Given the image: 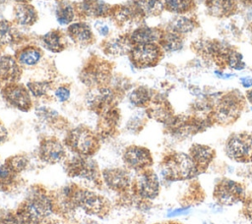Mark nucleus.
<instances>
[{
	"label": "nucleus",
	"mask_w": 252,
	"mask_h": 224,
	"mask_svg": "<svg viewBox=\"0 0 252 224\" xmlns=\"http://www.w3.org/2000/svg\"><path fill=\"white\" fill-rule=\"evenodd\" d=\"M15 213L20 224H51L56 213L53 194L43 186H33Z\"/></svg>",
	"instance_id": "1"
},
{
	"label": "nucleus",
	"mask_w": 252,
	"mask_h": 224,
	"mask_svg": "<svg viewBox=\"0 0 252 224\" xmlns=\"http://www.w3.org/2000/svg\"><path fill=\"white\" fill-rule=\"evenodd\" d=\"M65 190L73 207H79L89 215L104 217L111 209V203L108 198L98 193L76 184L65 187Z\"/></svg>",
	"instance_id": "2"
},
{
	"label": "nucleus",
	"mask_w": 252,
	"mask_h": 224,
	"mask_svg": "<svg viewBox=\"0 0 252 224\" xmlns=\"http://www.w3.org/2000/svg\"><path fill=\"white\" fill-rule=\"evenodd\" d=\"M64 144L76 155L92 157L99 150L100 140L97 133L81 125L71 129L66 134Z\"/></svg>",
	"instance_id": "3"
},
{
	"label": "nucleus",
	"mask_w": 252,
	"mask_h": 224,
	"mask_svg": "<svg viewBox=\"0 0 252 224\" xmlns=\"http://www.w3.org/2000/svg\"><path fill=\"white\" fill-rule=\"evenodd\" d=\"M197 173L198 168L190 155L182 152L166 155L161 162V174L170 181L188 179Z\"/></svg>",
	"instance_id": "4"
},
{
	"label": "nucleus",
	"mask_w": 252,
	"mask_h": 224,
	"mask_svg": "<svg viewBox=\"0 0 252 224\" xmlns=\"http://www.w3.org/2000/svg\"><path fill=\"white\" fill-rule=\"evenodd\" d=\"M65 172L71 178L86 179L94 187L101 189L103 185L101 171L95 160L91 157L76 155L69 160H65Z\"/></svg>",
	"instance_id": "5"
},
{
	"label": "nucleus",
	"mask_w": 252,
	"mask_h": 224,
	"mask_svg": "<svg viewBox=\"0 0 252 224\" xmlns=\"http://www.w3.org/2000/svg\"><path fill=\"white\" fill-rule=\"evenodd\" d=\"M130 193L142 200L156 198L159 193V182L157 174L151 168L138 172L132 180Z\"/></svg>",
	"instance_id": "6"
},
{
	"label": "nucleus",
	"mask_w": 252,
	"mask_h": 224,
	"mask_svg": "<svg viewBox=\"0 0 252 224\" xmlns=\"http://www.w3.org/2000/svg\"><path fill=\"white\" fill-rule=\"evenodd\" d=\"M117 97L118 92L105 85L91 88L86 95V102L88 107L99 116L109 109L116 107Z\"/></svg>",
	"instance_id": "7"
},
{
	"label": "nucleus",
	"mask_w": 252,
	"mask_h": 224,
	"mask_svg": "<svg viewBox=\"0 0 252 224\" xmlns=\"http://www.w3.org/2000/svg\"><path fill=\"white\" fill-rule=\"evenodd\" d=\"M80 79L91 88L105 86L111 79V68L105 61H90L82 70Z\"/></svg>",
	"instance_id": "8"
},
{
	"label": "nucleus",
	"mask_w": 252,
	"mask_h": 224,
	"mask_svg": "<svg viewBox=\"0 0 252 224\" xmlns=\"http://www.w3.org/2000/svg\"><path fill=\"white\" fill-rule=\"evenodd\" d=\"M162 49L158 43L134 45L129 54L130 61L138 69L156 66L162 57Z\"/></svg>",
	"instance_id": "9"
},
{
	"label": "nucleus",
	"mask_w": 252,
	"mask_h": 224,
	"mask_svg": "<svg viewBox=\"0 0 252 224\" xmlns=\"http://www.w3.org/2000/svg\"><path fill=\"white\" fill-rule=\"evenodd\" d=\"M228 157L238 162L252 161V134L237 133L231 135L225 144Z\"/></svg>",
	"instance_id": "10"
},
{
	"label": "nucleus",
	"mask_w": 252,
	"mask_h": 224,
	"mask_svg": "<svg viewBox=\"0 0 252 224\" xmlns=\"http://www.w3.org/2000/svg\"><path fill=\"white\" fill-rule=\"evenodd\" d=\"M27 86L19 83H12L1 88L4 100L12 107L23 112H29L32 108V100Z\"/></svg>",
	"instance_id": "11"
},
{
	"label": "nucleus",
	"mask_w": 252,
	"mask_h": 224,
	"mask_svg": "<svg viewBox=\"0 0 252 224\" xmlns=\"http://www.w3.org/2000/svg\"><path fill=\"white\" fill-rule=\"evenodd\" d=\"M38 157L46 164L60 163L66 160V146L56 137H46L39 142Z\"/></svg>",
	"instance_id": "12"
},
{
	"label": "nucleus",
	"mask_w": 252,
	"mask_h": 224,
	"mask_svg": "<svg viewBox=\"0 0 252 224\" xmlns=\"http://www.w3.org/2000/svg\"><path fill=\"white\" fill-rule=\"evenodd\" d=\"M122 159L128 169L141 172L151 168L154 163L151 151L144 146L129 145L125 148Z\"/></svg>",
	"instance_id": "13"
},
{
	"label": "nucleus",
	"mask_w": 252,
	"mask_h": 224,
	"mask_svg": "<svg viewBox=\"0 0 252 224\" xmlns=\"http://www.w3.org/2000/svg\"><path fill=\"white\" fill-rule=\"evenodd\" d=\"M102 181L105 186L117 194L130 192L132 178L130 172L125 168H107L101 171Z\"/></svg>",
	"instance_id": "14"
},
{
	"label": "nucleus",
	"mask_w": 252,
	"mask_h": 224,
	"mask_svg": "<svg viewBox=\"0 0 252 224\" xmlns=\"http://www.w3.org/2000/svg\"><path fill=\"white\" fill-rule=\"evenodd\" d=\"M214 196L222 205H232L244 198V190L240 184L224 179L216 186Z\"/></svg>",
	"instance_id": "15"
},
{
	"label": "nucleus",
	"mask_w": 252,
	"mask_h": 224,
	"mask_svg": "<svg viewBox=\"0 0 252 224\" xmlns=\"http://www.w3.org/2000/svg\"><path fill=\"white\" fill-rule=\"evenodd\" d=\"M240 101L234 95L224 96L216 109V118L220 123H230L237 118L240 112Z\"/></svg>",
	"instance_id": "16"
},
{
	"label": "nucleus",
	"mask_w": 252,
	"mask_h": 224,
	"mask_svg": "<svg viewBox=\"0 0 252 224\" xmlns=\"http://www.w3.org/2000/svg\"><path fill=\"white\" fill-rule=\"evenodd\" d=\"M22 75L19 62L11 56H0V89L9 84L18 83Z\"/></svg>",
	"instance_id": "17"
},
{
	"label": "nucleus",
	"mask_w": 252,
	"mask_h": 224,
	"mask_svg": "<svg viewBox=\"0 0 252 224\" xmlns=\"http://www.w3.org/2000/svg\"><path fill=\"white\" fill-rule=\"evenodd\" d=\"M120 112L116 107L99 115V120L97 121V135L101 138L111 136L118 126Z\"/></svg>",
	"instance_id": "18"
},
{
	"label": "nucleus",
	"mask_w": 252,
	"mask_h": 224,
	"mask_svg": "<svg viewBox=\"0 0 252 224\" xmlns=\"http://www.w3.org/2000/svg\"><path fill=\"white\" fill-rule=\"evenodd\" d=\"M78 9L91 18L107 17L112 12V7L101 0H84L78 4Z\"/></svg>",
	"instance_id": "19"
},
{
	"label": "nucleus",
	"mask_w": 252,
	"mask_h": 224,
	"mask_svg": "<svg viewBox=\"0 0 252 224\" xmlns=\"http://www.w3.org/2000/svg\"><path fill=\"white\" fill-rule=\"evenodd\" d=\"M162 32L159 28H148L143 27L135 29L130 35V41L132 45L139 44H149V43H158Z\"/></svg>",
	"instance_id": "20"
},
{
	"label": "nucleus",
	"mask_w": 252,
	"mask_h": 224,
	"mask_svg": "<svg viewBox=\"0 0 252 224\" xmlns=\"http://www.w3.org/2000/svg\"><path fill=\"white\" fill-rule=\"evenodd\" d=\"M208 13L213 17L224 18L236 12L237 4L235 0H206Z\"/></svg>",
	"instance_id": "21"
},
{
	"label": "nucleus",
	"mask_w": 252,
	"mask_h": 224,
	"mask_svg": "<svg viewBox=\"0 0 252 224\" xmlns=\"http://www.w3.org/2000/svg\"><path fill=\"white\" fill-rule=\"evenodd\" d=\"M111 15L115 22L121 27L130 25L131 23L139 20V18L143 17L134 3H132V5H121L112 8Z\"/></svg>",
	"instance_id": "22"
},
{
	"label": "nucleus",
	"mask_w": 252,
	"mask_h": 224,
	"mask_svg": "<svg viewBox=\"0 0 252 224\" xmlns=\"http://www.w3.org/2000/svg\"><path fill=\"white\" fill-rule=\"evenodd\" d=\"M22 183L21 174L16 173L6 163L0 165V191L12 193Z\"/></svg>",
	"instance_id": "23"
},
{
	"label": "nucleus",
	"mask_w": 252,
	"mask_h": 224,
	"mask_svg": "<svg viewBox=\"0 0 252 224\" xmlns=\"http://www.w3.org/2000/svg\"><path fill=\"white\" fill-rule=\"evenodd\" d=\"M68 36L77 44L80 45H86L92 42L94 39L93 31L87 23H75L69 26L67 29Z\"/></svg>",
	"instance_id": "24"
},
{
	"label": "nucleus",
	"mask_w": 252,
	"mask_h": 224,
	"mask_svg": "<svg viewBox=\"0 0 252 224\" xmlns=\"http://www.w3.org/2000/svg\"><path fill=\"white\" fill-rule=\"evenodd\" d=\"M189 151V155L196 164L198 170L205 169L213 160L215 155L214 149L203 144H193Z\"/></svg>",
	"instance_id": "25"
},
{
	"label": "nucleus",
	"mask_w": 252,
	"mask_h": 224,
	"mask_svg": "<svg viewBox=\"0 0 252 224\" xmlns=\"http://www.w3.org/2000/svg\"><path fill=\"white\" fill-rule=\"evenodd\" d=\"M133 45L130 41L129 35H123L106 41L105 45L103 46V51L110 56H121L129 53Z\"/></svg>",
	"instance_id": "26"
},
{
	"label": "nucleus",
	"mask_w": 252,
	"mask_h": 224,
	"mask_svg": "<svg viewBox=\"0 0 252 224\" xmlns=\"http://www.w3.org/2000/svg\"><path fill=\"white\" fill-rule=\"evenodd\" d=\"M147 114L158 122L165 123L171 118L170 105L165 100H152L147 106Z\"/></svg>",
	"instance_id": "27"
},
{
	"label": "nucleus",
	"mask_w": 252,
	"mask_h": 224,
	"mask_svg": "<svg viewBox=\"0 0 252 224\" xmlns=\"http://www.w3.org/2000/svg\"><path fill=\"white\" fill-rule=\"evenodd\" d=\"M14 19L19 25L32 26L37 20V13L29 3H18L14 8Z\"/></svg>",
	"instance_id": "28"
},
{
	"label": "nucleus",
	"mask_w": 252,
	"mask_h": 224,
	"mask_svg": "<svg viewBox=\"0 0 252 224\" xmlns=\"http://www.w3.org/2000/svg\"><path fill=\"white\" fill-rule=\"evenodd\" d=\"M35 114L41 121H43L44 123H46L52 128L62 129L66 124L65 123L66 121L64 120V118L57 111L49 107H45V106L38 107L35 110Z\"/></svg>",
	"instance_id": "29"
},
{
	"label": "nucleus",
	"mask_w": 252,
	"mask_h": 224,
	"mask_svg": "<svg viewBox=\"0 0 252 224\" xmlns=\"http://www.w3.org/2000/svg\"><path fill=\"white\" fill-rule=\"evenodd\" d=\"M133 3L143 17L158 16L164 9L161 0H133Z\"/></svg>",
	"instance_id": "30"
},
{
	"label": "nucleus",
	"mask_w": 252,
	"mask_h": 224,
	"mask_svg": "<svg viewBox=\"0 0 252 224\" xmlns=\"http://www.w3.org/2000/svg\"><path fill=\"white\" fill-rule=\"evenodd\" d=\"M197 26V22L193 18L186 16H178L174 18L168 25L170 31L178 33L180 35L192 31Z\"/></svg>",
	"instance_id": "31"
},
{
	"label": "nucleus",
	"mask_w": 252,
	"mask_h": 224,
	"mask_svg": "<svg viewBox=\"0 0 252 224\" xmlns=\"http://www.w3.org/2000/svg\"><path fill=\"white\" fill-rule=\"evenodd\" d=\"M42 43L46 49L51 52L58 53L65 49L63 34L58 30H50L45 33L42 38Z\"/></svg>",
	"instance_id": "32"
},
{
	"label": "nucleus",
	"mask_w": 252,
	"mask_h": 224,
	"mask_svg": "<svg viewBox=\"0 0 252 224\" xmlns=\"http://www.w3.org/2000/svg\"><path fill=\"white\" fill-rule=\"evenodd\" d=\"M158 45L163 51L173 52L182 48L183 40L180 34L167 30L162 32V35L158 41Z\"/></svg>",
	"instance_id": "33"
},
{
	"label": "nucleus",
	"mask_w": 252,
	"mask_h": 224,
	"mask_svg": "<svg viewBox=\"0 0 252 224\" xmlns=\"http://www.w3.org/2000/svg\"><path fill=\"white\" fill-rule=\"evenodd\" d=\"M41 54V50L38 47L27 46L19 51L17 55V61L20 64L32 66L40 60Z\"/></svg>",
	"instance_id": "34"
},
{
	"label": "nucleus",
	"mask_w": 252,
	"mask_h": 224,
	"mask_svg": "<svg viewBox=\"0 0 252 224\" xmlns=\"http://www.w3.org/2000/svg\"><path fill=\"white\" fill-rule=\"evenodd\" d=\"M129 100L137 107H147L153 100L152 91L146 86H138L131 91Z\"/></svg>",
	"instance_id": "35"
},
{
	"label": "nucleus",
	"mask_w": 252,
	"mask_h": 224,
	"mask_svg": "<svg viewBox=\"0 0 252 224\" xmlns=\"http://www.w3.org/2000/svg\"><path fill=\"white\" fill-rule=\"evenodd\" d=\"M164 9L178 15L186 14L195 8V0H164Z\"/></svg>",
	"instance_id": "36"
},
{
	"label": "nucleus",
	"mask_w": 252,
	"mask_h": 224,
	"mask_svg": "<svg viewBox=\"0 0 252 224\" xmlns=\"http://www.w3.org/2000/svg\"><path fill=\"white\" fill-rule=\"evenodd\" d=\"M19 39L17 29L8 21H0V43L14 44Z\"/></svg>",
	"instance_id": "37"
},
{
	"label": "nucleus",
	"mask_w": 252,
	"mask_h": 224,
	"mask_svg": "<svg viewBox=\"0 0 252 224\" xmlns=\"http://www.w3.org/2000/svg\"><path fill=\"white\" fill-rule=\"evenodd\" d=\"M75 17V10L69 2H61L56 10V19L61 25L70 24Z\"/></svg>",
	"instance_id": "38"
},
{
	"label": "nucleus",
	"mask_w": 252,
	"mask_h": 224,
	"mask_svg": "<svg viewBox=\"0 0 252 224\" xmlns=\"http://www.w3.org/2000/svg\"><path fill=\"white\" fill-rule=\"evenodd\" d=\"M4 163H6L16 173L21 174L23 171H25L28 168L30 161H29V157L26 154L18 153V154L7 157Z\"/></svg>",
	"instance_id": "39"
},
{
	"label": "nucleus",
	"mask_w": 252,
	"mask_h": 224,
	"mask_svg": "<svg viewBox=\"0 0 252 224\" xmlns=\"http://www.w3.org/2000/svg\"><path fill=\"white\" fill-rule=\"evenodd\" d=\"M27 87L30 90V92L34 96V97H43L46 96L49 90L52 87L51 82H29L27 84Z\"/></svg>",
	"instance_id": "40"
},
{
	"label": "nucleus",
	"mask_w": 252,
	"mask_h": 224,
	"mask_svg": "<svg viewBox=\"0 0 252 224\" xmlns=\"http://www.w3.org/2000/svg\"><path fill=\"white\" fill-rule=\"evenodd\" d=\"M0 224H20V222L15 212L8 211L0 213Z\"/></svg>",
	"instance_id": "41"
},
{
	"label": "nucleus",
	"mask_w": 252,
	"mask_h": 224,
	"mask_svg": "<svg viewBox=\"0 0 252 224\" xmlns=\"http://www.w3.org/2000/svg\"><path fill=\"white\" fill-rule=\"evenodd\" d=\"M55 96L60 102H64L69 99L70 97V89L67 86L61 85L55 90Z\"/></svg>",
	"instance_id": "42"
},
{
	"label": "nucleus",
	"mask_w": 252,
	"mask_h": 224,
	"mask_svg": "<svg viewBox=\"0 0 252 224\" xmlns=\"http://www.w3.org/2000/svg\"><path fill=\"white\" fill-rule=\"evenodd\" d=\"M243 211L245 216L252 222V196H250L243 205Z\"/></svg>",
	"instance_id": "43"
},
{
	"label": "nucleus",
	"mask_w": 252,
	"mask_h": 224,
	"mask_svg": "<svg viewBox=\"0 0 252 224\" xmlns=\"http://www.w3.org/2000/svg\"><path fill=\"white\" fill-rule=\"evenodd\" d=\"M8 140V131L4 126L3 122L0 120V144L4 143Z\"/></svg>",
	"instance_id": "44"
},
{
	"label": "nucleus",
	"mask_w": 252,
	"mask_h": 224,
	"mask_svg": "<svg viewBox=\"0 0 252 224\" xmlns=\"http://www.w3.org/2000/svg\"><path fill=\"white\" fill-rule=\"evenodd\" d=\"M97 29H98V32L101 34V35H106L108 33V27L106 25H102V24H99V27L96 26Z\"/></svg>",
	"instance_id": "45"
},
{
	"label": "nucleus",
	"mask_w": 252,
	"mask_h": 224,
	"mask_svg": "<svg viewBox=\"0 0 252 224\" xmlns=\"http://www.w3.org/2000/svg\"><path fill=\"white\" fill-rule=\"evenodd\" d=\"M241 83H242V85L245 86V87L252 86V78H250V77L242 78V79H241Z\"/></svg>",
	"instance_id": "46"
},
{
	"label": "nucleus",
	"mask_w": 252,
	"mask_h": 224,
	"mask_svg": "<svg viewBox=\"0 0 252 224\" xmlns=\"http://www.w3.org/2000/svg\"><path fill=\"white\" fill-rule=\"evenodd\" d=\"M187 209H188V208H179V209H176V210L171 211L168 215H169V216H175V215H178V214H180V213L182 214V213L186 212Z\"/></svg>",
	"instance_id": "47"
},
{
	"label": "nucleus",
	"mask_w": 252,
	"mask_h": 224,
	"mask_svg": "<svg viewBox=\"0 0 252 224\" xmlns=\"http://www.w3.org/2000/svg\"><path fill=\"white\" fill-rule=\"evenodd\" d=\"M246 96H247L248 100L250 101V103L252 104V89H251V90H249V91H247V94H246Z\"/></svg>",
	"instance_id": "48"
},
{
	"label": "nucleus",
	"mask_w": 252,
	"mask_h": 224,
	"mask_svg": "<svg viewBox=\"0 0 252 224\" xmlns=\"http://www.w3.org/2000/svg\"><path fill=\"white\" fill-rule=\"evenodd\" d=\"M243 4L245 5H249V6H252V0H241Z\"/></svg>",
	"instance_id": "49"
},
{
	"label": "nucleus",
	"mask_w": 252,
	"mask_h": 224,
	"mask_svg": "<svg viewBox=\"0 0 252 224\" xmlns=\"http://www.w3.org/2000/svg\"><path fill=\"white\" fill-rule=\"evenodd\" d=\"M15 1H17L19 3H29L31 0H15Z\"/></svg>",
	"instance_id": "50"
},
{
	"label": "nucleus",
	"mask_w": 252,
	"mask_h": 224,
	"mask_svg": "<svg viewBox=\"0 0 252 224\" xmlns=\"http://www.w3.org/2000/svg\"><path fill=\"white\" fill-rule=\"evenodd\" d=\"M204 224H214V223H212V222H208V221H206V222H204Z\"/></svg>",
	"instance_id": "51"
},
{
	"label": "nucleus",
	"mask_w": 252,
	"mask_h": 224,
	"mask_svg": "<svg viewBox=\"0 0 252 224\" xmlns=\"http://www.w3.org/2000/svg\"><path fill=\"white\" fill-rule=\"evenodd\" d=\"M251 31H252V24H251Z\"/></svg>",
	"instance_id": "52"
},
{
	"label": "nucleus",
	"mask_w": 252,
	"mask_h": 224,
	"mask_svg": "<svg viewBox=\"0 0 252 224\" xmlns=\"http://www.w3.org/2000/svg\"><path fill=\"white\" fill-rule=\"evenodd\" d=\"M170 224H177V223H170Z\"/></svg>",
	"instance_id": "53"
},
{
	"label": "nucleus",
	"mask_w": 252,
	"mask_h": 224,
	"mask_svg": "<svg viewBox=\"0 0 252 224\" xmlns=\"http://www.w3.org/2000/svg\"><path fill=\"white\" fill-rule=\"evenodd\" d=\"M251 176H252V171H251Z\"/></svg>",
	"instance_id": "54"
}]
</instances>
